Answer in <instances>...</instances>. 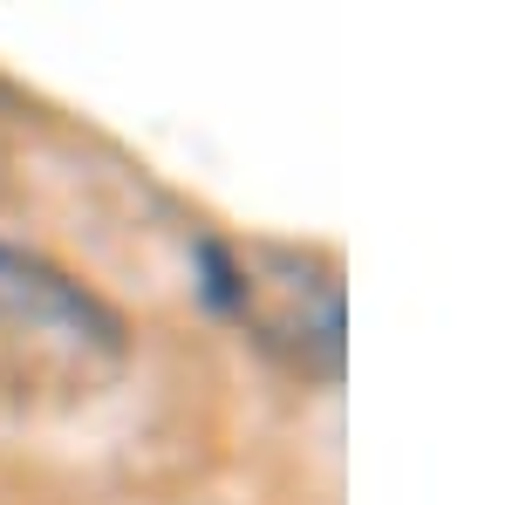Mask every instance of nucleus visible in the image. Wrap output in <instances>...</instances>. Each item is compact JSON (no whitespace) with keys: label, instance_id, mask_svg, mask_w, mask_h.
<instances>
[{"label":"nucleus","instance_id":"1","mask_svg":"<svg viewBox=\"0 0 512 505\" xmlns=\"http://www.w3.org/2000/svg\"><path fill=\"white\" fill-rule=\"evenodd\" d=\"M212 294L246 328H260L267 349L294 355L301 369H321V376L342 369V287L321 260L287 246H246L233 260L212 253Z\"/></svg>","mask_w":512,"mask_h":505},{"label":"nucleus","instance_id":"2","mask_svg":"<svg viewBox=\"0 0 512 505\" xmlns=\"http://www.w3.org/2000/svg\"><path fill=\"white\" fill-rule=\"evenodd\" d=\"M0 328L41 342L48 355L76 362V369H110L123 362V321L82 280H69L62 267H48L41 253L0 246Z\"/></svg>","mask_w":512,"mask_h":505}]
</instances>
